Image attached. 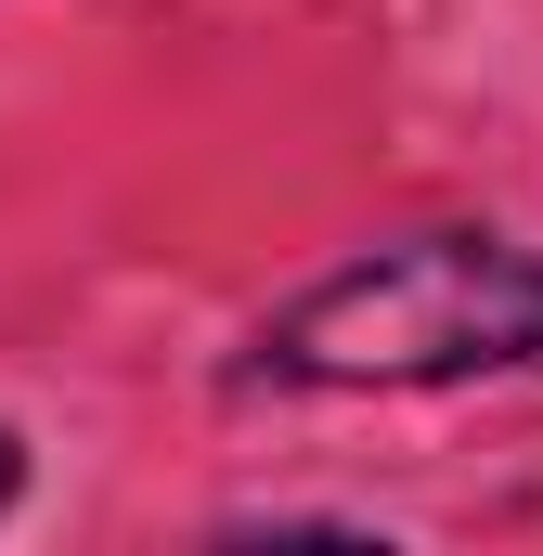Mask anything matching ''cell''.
I'll return each instance as SVG.
<instances>
[{
  "label": "cell",
  "mask_w": 543,
  "mask_h": 556,
  "mask_svg": "<svg viewBox=\"0 0 543 556\" xmlns=\"http://www.w3.org/2000/svg\"><path fill=\"white\" fill-rule=\"evenodd\" d=\"M543 363V260L518 233H389L247 337V389H466Z\"/></svg>",
  "instance_id": "cell-1"
},
{
  "label": "cell",
  "mask_w": 543,
  "mask_h": 556,
  "mask_svg": "<svg viewBox=\"0 0 543 556\" xmlns=\"http://www.w3.org/2000/svg\"><path fill=\"white\" fill-rule=\"evenodd\" d=\"M13 492H26V453H13V427H0V518H13Z\"/></svg>",
  "instance_id": "cell-2"
}]
</instances>
